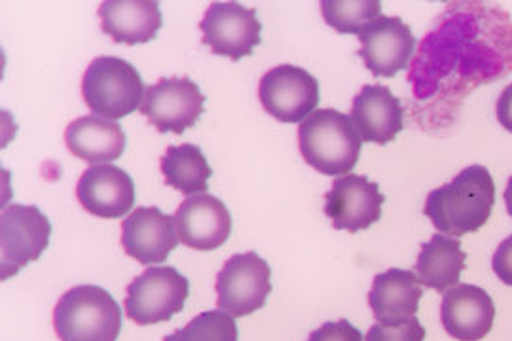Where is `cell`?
I'll return each instance as SVG.
<instances>
[{
    "mask_svg": "<svg viewBox=\"0 0 512 341\" xmlns=\"http://www.w3.org/2000/svg\"><path fill=\"white\" fill-rule=\"evenodd\" d=\"M512 72V18L499 4L452 2L421 38L408 72L414 118L452 126L465 99Z\"/></svg>",
    "mask_w": 512,
    "mask_h": 341,
    "instance_id": "1",
    "label": "cell"
},
{
    "mask_svg": "<svg viewBox=\"0 0 512 341\" xmlns=\"http://www.w3.org/2000/svg\"><path fill=\"white\" fill-rule=\"evenodd\" d=\"M495 205V182L484 165L463 169L456 179L425 199V216L431 218L440 234L450 237L478 232L492 216Z\"/></svg>",
    "mask_w": 512,
    "mask_h": 341,
    "instance_id": "2",
    "label": "cell"
},
{
    "mask_svg": "<svg viewBox=\"0 0 512 341\" xmlns=\"http://www.w3.org/2000/svg\"><path fill=\"white\" fill-rule=\"evenodd\" d=\"M363 141L351 118L334 108H317L298 129L304 162L321 175H349L359 162Z\"/></svg>",
    "mask_w": 512,
    "mask_h": 341,
    "instance_id": "3",
    "label": "cell"
},
{
    "mask_svg": "<svg viewBox=\"0 0 512 341\" xmlns=\"http://www.w3.org/2000/svg\"><path fill=\"white\" fill-rule=\"evenodd\" d=\"M54 328L61 341H116L122 330V309L109 290L78 285L59 298Z\"/></svg>",
    "mask_w": 512,
    "mask_h": 341,
    "instance_id": "4",
    "label": "cell"
},
{
    "mask_svg": "<svg viewBox=\"0 0 512 341\" xmlns=\"http://www.w3.org/2000/svg\"><path fill=\"white\" fill-rule=\"evenodd\" d=\"M145 82L139 71L120 57H95L82 78V97L93 114L120 120L143 105Z\"/></svg>",
    "mask_w": 512,
    "mask_h": 341,
    "instance_id": "5",
    "label": "cell"
},
{
    "mask_svg": "<svg viewBox=\"0 0 512 341\" xmlns=\"http://www.w3.org/2000/svg\"><path fill=\"white\" fill-rule=\"evenodd\" d=\"M126 315L139 326L167 323L183 311L190 283L171 266H152L129 283Z\"/></svg>",
    "mask_w": 512,
    "mask_h": 341,
    "instance_id": "6",
    "label": "cell"
},
{
    "mask_svg": "<svg viewBox=\"0 0 512 341\" xmlns=\"http://www.w3.org/2000/svg\"><path fill=\"white\" fill-rule=\"evenodd\" d=\"M217 306L232 317H247L266 306L272 292L270 264L256 252L234 254L217 275Z\"/></svg>",
    "mask_w": 512,
    "mask_h": 341,
    "instance_id": "7",
    "label": "cell"
},
{
    "mask_svg": "<svg viewBox=\"0 0 512 341\" xmlns=\"http://www.w3.org/2000/svg\"><path fill=\"white\" fill-rule=\"evenodd\" d=\"M52 222L37 205H8L0 216L2 281L37 262L48 249Z\"/></svg>",
    "mask_w": 512,
    "mask_h": 341,
    "instance_id": "8",
    "label": "cell"
},
{
    "mask_svg": "<svg viewBox=\"0 0 512 341\" xmlns=\"http://www.w3.org/2000/svg\"><path fill=\"white\" fill-rule=\"evenodd\" d=\"M205 110V95L188 76L162 78L148 86L141 105V114L160 133L183 135L196 126Z\"/></svg>",
    "mask_w": 512,
    "mask_h": 341,
    "instance_id": "9",
    "label": "cell"
},
{
    "mask_svg": "<svg viewBox=\"0 0 512 341\" xmlns=\"http://www.w3.org/2000/svg\"><path fill=\"white\" fill-rule=\"evenodd\" d=\"M319 82L296 65H279L260 78L258 99L264 110L283 124H298L317 110Z\"/></svg>",
    "mask_w": 512,
    "mask_h": 341,
    "instance_id": "10",
    "label": "cell"
},
{
    "mask_svg": "<svg viewBox=\"0 0 512 341\" xmlns=\"http://www.w3.org/2000/svg\"><path fill=\"white\" fill-rule=\"evenodd\" d=\"M202 42L211 54L226 55L232 61L253 54L262 42V23L256 10L239 2H213L200 21Z\"/></svg>",
    "mask_w": 512,
    "mask_h": 341,
    "instance_id": "11",
    "label": "cell"
},
{
    "mask_svg": "<svg viewBox=\"0 0 512 341\" xmlns=\"http://www.w3.org/2000/svg\"><path fill=\"white\" fill-rule=\"evenodd\" d=\"M366 69L378 78H393L410 69L416 55V36L401 18L380 16L359 33Z\"/></svg>",
    "mask_w": 512,
    "mask_h": 341,
    "instance_id": "12",
    "label": "cell"
},
{
    "mask_svg": "<svg viewBox=\"0 0 512 341\" xmlns=\"http://www.w3.org/2000/svg\"><path fill=\"white\" fill-rule=\"evenodd\" d=\"M385 196L365 175H344L332 182L325 196V215L336 230L357 234L382 218Z\"/></svg>",
    "mask_w": 512,
    "mask_h": 341,
    "instance_id": "13",
    "label": "cell"
},
{
    "mask_svg": "<svg viewBox=\"0 0 512 341\" xmlns=\"http://www.w3.org/2000/svg\"><path fill=\"white\" fill-rule=\"evenodd\" d=\"M122 247L129 258L143 266L164 264L179 245L175 216L158 207H139L122 222Z\"/></svg>",
    "mask_w": 512,
    "mask_h": 341,
    "instance_id": "14",
    "label": "cell"
},
{
    "mask_svg": "<svg viewBox=\"0 0 512 341\" xmlns=\"http://www.w3.org/2000/svg\"><path fill=\"white\" fill-rule=\"evenodd\" d=\"M179 241L194 251H217L232 234V215L211 194L184 199L175 213Z\"/></svg>",
    "mask_w": 512,
    "mask_h": 341,
    "instance_id": "15",
    "label": "cell"
},
{
    "mask_svg": "<svg viewBox=\"0 0 512 341\" xmlns=\"http://www.w3.org/2000/svg\"><path fill=\"white\" fill-rule=\"evenodd\" d=\"M494 321V300L484 288L456 285L444 292L440 304V323L454 340H484L492 332Z\"/></svg>",
    "mask_w": 512,
    "mask_h": 341,
    "instance_id": "16",
    "label": "cell"
},
{
    "mask_svg": "<svg viewBox=\"0 0 512 341\" xmlns=\"http://www.w3.org/2000/svg\"><path fill=\"white\" fill-rule=\"evenodd\" d=\"M76 199L90 215L122 218L135 205V184L124 169L112 163L93 165L78 180Z\"/></svg>",
    "mask_w": 512,
    "mask_h": 341,
    "instance_id": "17",
    "label": "cell"
},
{
    "mask_svg": "<svg viewBox=\"0 0 512 341\" xmlns=\"http://www.w3.org/2000/svg\"><path fill=\"white\" fill-rule=\"evenodd\" d=\"M349 118L365 143L384 146L404 129L403 103L382 84L363 86L353 99Z\"/></svg>",
    "mask_w": 512,
    "mask_h": 341,
    "instance_id": "18",
    "label": "cell"
},
{
    "mask_svg": "<svg viewBox=\"0 0 512 341\" xmlns=\"http://www.w3.org/2000/svg\"><path fill=\"white\" fill-rule=\"evenodd\" d=\"M101 29L116 44H147L164 25L160 4L154 0H107L99 6Z\"/></svg>",
    "mask_w": 512,
    "mask_h": 341,
    "instance_id": "19",
    "label": "cell"
},
{
    "mask_svg": "<svg viewBox=\"0 0 512 341\" xmlns=\"http://www.w3.org/2000/svg\"><path fill=\"white\" fill-rule=\"evenodd\" d=\"M423 296L414 271L391 268L374 277L368 292V306L378 323H395L416 317Z\"/></svg>",
    "mask_w": 512,
    "mask_h": 341,
    "instance_id": "20",
    "label": "cell"
},
{
    "mask_svg": "<svg viewBox=\"0 0 512 341\" xmlns=\"http://www.w3.org/2000/svg\"><path fill=\"white\" fill-rule=\"evenodd\" d=\"M69 152L88 163H109L118 160L126 150L124 127L97 114L82 116L65 129Z\"/></svg>",
    "mask_w": 512,
    "mask_h": 341,
    "instance_id": "21",
    "label": "cell"
},
{
    "mask_svg": "<svg viewBox=\"0 0 512 341\" xmlns=\"http://www.w3.org/2000/svg\"><path fill=\"white\" fill-rule=\"evenodd\" d=\"M465 262L467 254L461 249V241L450 235L437 234L421 245L416 273L423 287L446 292L458 285Z\"/></svg>",
    "mask_w": 512,
    "mask_h": 341,
    "instance_id": "22",
    "label": "cell"
},
{
    "mask_svg": "<svg viewBox=\"0 0 512 341\" xmlns=\"http://www.w3.org/2000/svg\"><path fill=\"white\" fill-rule=\"evenodd\" d=\"M160 167L165 184L179 190L186 198L205 194L213 175V169L203 156L202 148L190 143L169 146L162 156Z\"/></svg>",
    "mask_w": 512,
    "mask_h": 341,
    "instance_id": "23",
    "label": "cell"
},
{
    "mask_svg": "<svg viewBox=\"0 0 512 341\" xmlns=\"http://www.w3.org/2000/svg\"><path fill=\"white\" fill-rule=\"evenodd\" d=\"M323 18L340 35H357L368 23L382 16V2L378 0H323Z\"/></svg>",
    "mask_w": 512,
    "mask_h": 341,
    "instance_id": "24",
    "label": "cell"
},
{
    "mask_svg": "<svg viewBox=\"0 0 512 341\" xmlns=\"http://www.w3.org/2000/svg\"><path fill=\"white\" fill-rule=\"evenodd\" d=\"M236 319L226 311H203L181 330L165 336L164 341H238Z\"/></svg>",
    "mask_w": 512,
    "mask_h": 341,
    "instance_id": "25",
    "label": "cell"
},
{
    "mask_svg": "<svg viewBox=\"0 0 512 341\" xmlns=\"http://www.w3.org/2000/svg\"><path fill=\"white\" fill-rule=\"evenodd\" d=\"M425 328L418 317H410L395 323H378L370 326L365 341H423Z\"/></svg>",
    "mask_w": 512,
    "mask_h": 341,
    "instance_id": "26",
    "label": "cell"
},
{
    "mask_svg": "<svg viewBox=\"0 0 512 341\" xmlns=\"http://www.w3.org/2000/svg\"><path fill=\"white\" fill-rule=\"evenodd\" d=\"M308 341H365V336L357 326L342 319L336 323H325L313 330Z\"/></svg>",
    "mask_w": 512,
    "mask_h": 341,
    "instance_id": "27",
    "label": "cell"
},
{
    "mask_svg": "<svg viewBox=\"0 0 512 341\" xmlns=\"http://www.w3.org/2000/svg\"><path fill=\"white\" fill-rule=\"evenodd\" d=\"M492 270L503 285L512 287V235L499 243L492 258Z\"/></svg>",
    "mask_w": 512,
    "mask_h": 341,
    "instance_id": "28",
    "label": "cell"
},
{
    "mask_svg": "<svg viewBox=\"0 0 512 341\" xmlns=\"http://www.w3.org/2000/svg\"><path fill=\"white\" fill-rule=\"evenodd\" d=\"M495 114H497L499 124L512 133V84L501 91L497 105H495Z\"/></svg>",
    "mask_w": 512,
    "mask_h": 341,
    "instance_id": "29",
    "label": "cell"
},
{
    "mask_svg": "<svg viewBox=\"0 0 512 341\" xmlns=\"http://www.w3.org/2000/svg\"><path fill=\"white\" fill-rule=\"evenodd\" d=\"M503 198H505V205H507V211H509V215L512 218V177L507 182V188H505V194H503Z\"/></svg>",
    "mask_w": 512,
    "mask_h": 341,
    "instance_id": "30",
    "label": "cell"
}]
</instances>
